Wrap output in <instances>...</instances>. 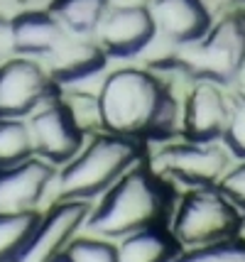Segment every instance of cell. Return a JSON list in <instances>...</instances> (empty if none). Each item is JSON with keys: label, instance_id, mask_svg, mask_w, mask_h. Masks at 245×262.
I'll use <instances>...</instances> for the list:
<instances>
[{"label": "cell", "instance_id": "ffe728a7", "mask_svg": "<svg viewBox=\"0 0 245 262\" xmlns=\"http://www.w3.org/2000/svg\"><path fill=\"white\" fill-rule=\"evenodd\" d=\"M172 262H245V238H226L211 245L182 250Z\"/></svg>", "mask_w": 245, "mask_h": 262}, {"label": "cell", "instance_id": "ba28073f", "mask_svg": "<svg viewBox=\"0 0 245 262\" xmlns=\"http://www.w3.org/2000/svg\"><path fill=\"white\" fill-rule=\"evenodd\" d=\"M27 125H30L35 155L47 160L54 167L57 164L64 167L86 145L83 142L86 133L74 120V115L69 113V108L64 105V101L59 96L49 98L47 103H42L35 113L30 115Z\"/></svg>", "mask_w": 245, "mask_h": 262}, {"label": "cell", "instance_id": "d6986e66", "mask_svg": "<svg viewBox=\"0 0 245 262\" xmlns=\"http://www.w3.org/2000/svg\"><path fill=\"white\" fill-rule=\"evenodd\" d=\"M35 157L30 125L23 118H0V169Z\"/></svg>", "mask_w": 245, "mask_h": 262}, {"label": "cell", "instance_id": "52a82bcc", "mask_svg": "<svg viewBox=\"0 0 245 262\" xmlns=\"http://www.w3.org/2000/svg\"><path fill=\"white\" fill-rule=\"evenodd\" d=\"M54 96L57 83L37 59L15 54L0 64V118H30Z\"/></svg>", "mask_w": 245, "mask_h": 262}, {"label": "cell", "instance_id": "7a4b0ae2", "mask_svg": "<svg viewBox=\"0 0 245 262\" xmlns=\"http://www.w3.org/2000/svg\"><path fill=\"white\" fill-rule=\"evenodd\" d=\"M174 213V194L142 160L130 167L103 196L86 218L83 228L96 238L120 240L150 226H164Z\"/></svg>", "mask_w": 245, "mask_h": 262}, {"label": "cell", "instance_id": "9a60e30c", "mask_svg": "<svg viewBox=\"0 0 245 262\" xmlns=\"http://www.w3.org/2000/svg\"><path fill=\"white\" fill-rule=\"evenodd\" d=\"M66 37L49 10H25L12 17V42L20 57H49Z\"/></svg>", "mask_w": 245, "mask_h": 262}, {"label": "cell", "instance_id": "8fae6325", "mask_svg": "<svg viewBox=\"0 0 245 262\" xmlns=\"http://www.w3.org/2000/svg\"><path fill=\"white\" fill-rule=\"evenodd\" d=\"M54 179L57 167L37 155L0 169V216L37 211Z\"/></svg>", "mask_w": 245, "mask_h": 262}, {"label": "cell", "instance_id": "277c9868", "mask_svg": "<svg viewBox=\"0 0 245 262\" xmlns=\"http://www.w3.org/2000/svg\"><path fill=\"white\" fill-rule=\"evenodd\" d=\"M245 59V20L233 12L211 23L204 37L176 45L164 67L184 71L191 79H209L216 83H233Z\"/></svg>", "mask_w": 245, "mask_h": 262}, {"label": "cell", "instance_id": "2e32d148", "mask_svg": "<svg viewBox=\"0 0 245 262\" xmlns=\"http://www.w3.org/2000/svg\"><path fill=\"white\" fill-rule=\"evenodd\" d=\"M116 248L118 262H172L182 252V245L164 226H150L130 233L120 238Z\"/></svg>", "mask_w": 245, "mask_h": 262}, {"label": "cell", "instance_id": "3957f363", "mask_svg": "<svg viewBox=\"0 0 245 262\" xmlns=\"http://www.w3.org/2000/svg\"><path fill=\"white\" fill-rule=\"evenodd\" d=\"M145 160L140 140L116 133L96 135L59 174V201H91L103 196L138 162Z\"/></svg>", "mask_w": 245, "mask_h": 262}, {"label": "cell", "instance_id": "44dd1931", "mask_svg": "<svg viewBox=\"0 0 245 262\" xmlns=\"http://www.w3.org/2000/svg\"><path fill=\"white\" fill-rule=\"evenodd\" d=\"M64 252L71 262H118V248L105 238H74Z\"/></svg>", "mask_w": 245, "mask_h": 262}, {"label": "cell", "instance_id": "83f0119b", "mask_svg": "<svg viewBox=\"0 0 245 262\" xmlns=\"http://www.w3.org/2000/svg\"><path fill=\"white\" fill-rule=\"evenodd\" d=\"M233 3H235V5H238V3H243V0H233Z\"/></svg>", "mask_w": 245, "mask_h": 262}, {"label": "cell", "instance_id": "cb8c5ba5", "mask_svg": "<svg viewBox=\"0 0 245 262\" xmlns=\"http://www.w3.org/2000/svg\"><path fill=\"white\" fill-rule=\"evenodd\" d=\"M15 57V42H12V20L0 15V64L5 59Z\"/></svg>", "mask_w": 245, "mask_h": 262}, {"label": "cell", "instance_id": "603a6c76", "mask_svg": "<svg viewBox=\"0 0 245 262\" xmlns=\"http://www.w3.org/2000/svg\"><path fill=\"white\" fill-rule=\"evenodd\" d=\"M218 189L235 204V208L245 216V160H240L238 167L228 169L218 182Z\"/></svg>", "mask_w": 245, "mask_h": 262}, {"label": "cell", "instance_id": "4316f807", "mask_svg": "<svg viewBox=\"0 0 245 262\" xmlns=\"http://www.w3.org/2000/svg\"><path fill=\"white\" fill-rule=\"evenodd\" d=\"M52 262H71V260H69V255H66V252H61V255H59V257H54Z\"/></svg>", "mask_w": 245, "mask_h": 262}, {"label": "cell", "instance_id": "7402d4cb", "mask_svg": "<svg viewBox=\"0 0 245 262\" xmlns=\"http://www.w3.org/2000/svg\"><path fill=\"white\" fill-rule=\"evenodd\" d=\"M221 140L238 160H245V93L231 98V113Z\"/></svg>", "mask_w": 245, "mask_h": 262}, {"label": "cell", "instance_id": "30bf717a", "mask_svg": "<svg viewBox=\"0 0 245 262\" xmlns=\"http://www.w3.org/2000/svg\"><path fill=\"white\" fill-rule=\"evenodd\" d=\"M231 113V98L221 83L196 79L182 111V135L191 142H216L223 137Z\"/></svg>", "mask_w": 245, "mask_h": 262}, {"label": "cell", "instance_id": "8992f818", "mask_svg": "<svg viewBox=\"0 0 245 262\" xmlns=\"http://www.w3.org/2000/svg\"><path fill=\"white\" fill-rule=\"evenodd\" d=\"M226 149L216 147L213 142H176L160 149L152 157L150 167L164 179H174L189 189L196 186H218L228 167Z\"/></svg>", "mask_w": 245, "mask_h": 262}, {"label": "cell", "instance_id": "5b68a950", "mask_svg": "<svg viewBox=\"0 0 245 262\" xmlns=\"http://www.w3.org/2000/svg\"><path fill=\"white\" fill-rule=\"evenodd\" d=\"M240 218L243 213L218 186H196L174 206L169 230L182 250H189L238 235L243 223Z\"/></svg>", "mask_w": 245, "mask_h": 262}, {"label": "cell", "instance_id": "9c48e42d", "mask_svg": "<svg viewBox=\"0 0 245 262\" xmlns=\"http://www.w3.org/2000/svg\"><path fill=\"white\" fill-rule=\"evenodd\" d=\"M91 213V201H57L12 262H52L69 248Z\"/></svg>", "mask_w": 245, "mask_h": 262}, {"label": "cell", "instance_id": "7c38bea8", "mask_svg": "<svg viewBox=\"0 0 245 262\" xmlns=\"http://www.w3.org/2000/svg\"><path fill=\"white\" fill-rule=\"evenodd\" d=\"M96 34L108 57L130 59L152 45L157 30L147 8H110Z\"/></svg>", "mask_w": 245, "mask_h": 262}, {"label": "cell", "instance_id": "f1b7e54d", "mask_svg": "<svg viewBox=\"0 0 245 262\" xmlns=\"http://www.w3.org/2000/svg\"><path fill=\"white\" fill-rule=\"evenodd\" d=\"M243 20H245V17H243Z\"/></svg>", "mask_w": 245, "mask_h": 262}, {"label": "cell", "instance_id": "ac0fdd59", "mask_svg": "<svg viewBox=\"0 0 245 262\" xmlns=\"http://www.w3.org/2000/svg\"><path fill=\"white\" fill-rule=\"evenodd\" d=\"M39 211L0 216V262H12L39 226Z\"/></svg>", "mask_w": 245, "mask_h": 262}, {"label": "cell", "instance_id": "5bb4252c", "mask_svg": "<svg viewBox=\"0 0 245 262\" xmlns=\"http://www.w3.org/2000/svg\"><path fill=\"white\" fill-rule=\"evenodd\" d=\"M147 10L157 34L174 47L204 37L213 23L204 0H152Z\"/></svg>", "mask_w": 245, "mask_h": 262}, {"label": "cell", "instance_id": "484cf974", "mask_svg": "<svg viewBox=\"0 0 245 262\" xmlns=\"http://www.w3.org/2000/svg\"><path fill=\"white\" fill-rule=\"evenodd\" d=\"M233 83H238V91L245 93V59H243V64H240V71H238V76H235Z\"/></svg>", "mask_w": 245, "mask_h": 262}, {"label": "cell", "instance_id": "e0dca14e", "mask_svg": "<svg viewBox=\"0 0 245 262\" xmlns=\"http://www.w3.org/2000/svg\"><path fill=\"white\" fill-rule=\"evenodd\" d=\"M110 10L108 0H52L49 12L64 32L74 37H91Z\"/></svg>", "mask_w": 245, "mask_h": 262}, {"label": "cell", "instance_id": "4fadbf2b", "mask_svg": "<svg viewBox=\"0 0 245 262\" xmlns=\"http://www.w3.org/2000/svg\"><path fill=\"white\" fill-rule=\"evenodd\" d=\"M49 76L57 86H79L81 81L101 74L105 69L108 54L98 42H91L88 37H74L66 34L59 47L49 54Z\"/></svg>", "mask_w": 245, "mask_h": 262}, {"label": "cell", "instance_id": "d4e9b609", "mask_svg": "<svg viewBox=\"0 0 245 262\" xmlns=\"http://www.w3.org/2000/svg\"><path fill=\"white\" fill-rule=\"evenodd\" d=\"M110 8H150L152 0H108Z\"/></svg>", "mask_w": 245, "mask_h": 262}, {"label": "cell", "instance_id": "6da1fadb", "mask_svg": "<svg viewBox=\"0 0 245 262\" xmlns=\"http://www.w3.org/2000/svg\"><path fill=\"white\" fill-rule=\"evenodd\" d=\"M101 130L135 140H167L182 130V108L169 86L147 69H118L98 89Z\"/></svg>", "mask_w": 245, "mask_h": 262}]
</instances>
